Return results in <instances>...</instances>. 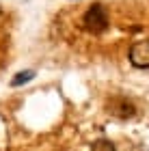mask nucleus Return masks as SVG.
<instances>
[{
  "mask_svg": "<svg viewBox=\"0 0 149 151\" xmlns=\"http://www.w3.org/2000/svg\"><path fill=\"white\" fill-rule=\"evenodd\" d=\"M91 151H117V149H114V145H112L110 140H106V138H99V140H95V142H93Z\"/></svg>",
  "mask_w": 149,
  "mask_h": 151,
  "instance_id": "5",
  "label": "nucleus"
},
{
  "mask_svg": "<svg viewBox=\"0 0 149 151\" xmlns=\"http://www.w3.org/2000/svg\"><path fill=\"white\" fill-rule=\"evenodd\" d=\"M130 63L138 69L149 67V41H136L130 47Z\"/></svg>",
  "mask_w": 149,
  "mask_h": 151,
  "instance_id": "3",
  "label": "nucleus"
},
{
  "mask_svg": "<svg viewBox=\"0 0 149 151\" xmlns=\"http://www.w3.org/2000/svg\"><path fill=\"white\" fill-rule=\"evenodd\" d=\"M32 78H35V71L32 69L19 71V73H15V78L11 80V86H22V84H26V82H30Z\"/></svg>",
  "mask_w": 149,
  "mask_h": 151,
  "instance_id": "4",
  "label": "nucleus"
},
{
  "mask_svg": "<svg viewBox=\"0 0 149 151\" xmlns=\"http://www.w3.org/2000/svg\"><path fill=\"white\" fill-rule=\"evenodd\" d=\"M106 112L114 116V119H132L134 114H136V106L132 104L127 97H123V95H114V97L106 99Z\"/></svg>",
  "mask_w": 149,
  "mask_h": 151,
  "instance_id": "2",
  "label": "nucleus"
},
{
  "mask_svg": "<svg viewBox=\"0 0 149 151\" xmlns=\"http://www.w3.org/2000/svg\"><path fill=\"white\" fill-rule=\"evenodd\" d=\"M82 26L89 32H93V35L104 32L108 28V11H106V6L99 4V2H95L93 6H89L86 13L82 15Z\"/></svg>",
  "mask_w": 149,
  "mask_h": 151,
  "instance_id": "1",
  "label": "nucleus"
}]
</instances>
